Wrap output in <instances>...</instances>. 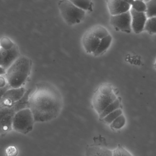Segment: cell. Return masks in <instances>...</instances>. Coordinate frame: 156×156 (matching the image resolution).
<instances>
[{"instance_id": "obj_1", "label": "cell", "mask_w": 156, "mask_h": 156, "mask_svg": "<svg viewBox=\"0 0 156 156\" xmlns=\"http://www.w3.org/2000/svg\"><path fill=\"white\" fill-rule=\"evenodd\" d=\"M63 107V100L59 93L49 86H38L31 93L29 109L35 122H45L56 119Z\"/></svg>"}, {"instance_id": "obj_2", "label": "cell", "mask_w": 156, "mask_h": 156, "mask_svg": "<svg viewBox=\"0 0 156 156\" xmlns=\"http://www.w3.org/2000/svg\"><path fill=\"white\" fill-rule=\"evenodd\" d=\"M32 60L28 57L21 56L6 71L5 78L10 88L23 87L30 75Z\"/></svg>"}, {"instance_id": "obj_3", "label": "cell", "mask_w": 156, "mask_h": 156, "mask_svg": "<svg viewBox=\"0 0 156 156\" xmlns=\"http://www.w3.org/2000/svg\"><path fill=\"white\" fill-rule=\"evenodd\" d=\"M117 99L112 89L108 85L101 86L94 95L92 104L95 111L100 115L107 106Z\"/></svg>"}, {"instance_id": "obj_4", "label": "cell", "mask_w": 156, "mask_h": 156, "mask_svg": "<svg viewBox=\"0 0 156 156\" xmlns=\"http://www.w3.org/2000/svg\"><path fill=\"white\" fill-rule=\"evenodd\" d=\"M58 7L64 21L69 25L80 23L85 16V12L77 7L68 0L58 2Z\"/></svg>"}, {"instance_id": "obj_5", "label": "cell", "mask_w": 156, "mask_h": 156, "mask_svg": "<svg viewBox=\"0 0 156 156\" xmlns=\"http://www.w3.org/2000/svg\"><path fill=\"white\" fill-rule=\"evenodd\" d=\"M35 122L29 108L23 109L16 113L12 122V129L17 132L27 134L34 128Z\"/></svg>"}, {"instance_id": "obj_6", "label": "cell", "mask_w": 156, "mask_h": 156, "mask_svg": "<svg viewBox=\"0 0 156 156\" xmlns=\"http://www.w3.org/2000/svg\"><path fill=\"white\" fill-rule=\"evenodd\" d=\"M17 112L14 105L12 107H7L0 103V135L5 134L12 130L13 118Z\"/></svg>"}, {"instance_id": "obj_7", "label": "cell", "mask_w": 156, "mask_h": 156, "mask_svg": "<svg viewBox=\"0 0 156 156\" xmlns=\"http://www.w3.org/2000/svg\"><path fill=\"white\" fill-rule=\"evenodd\" d=\"M110 23L115 29L130 33L132 30V18L130 11L122 14L111 16Z\"/></svg>"}, {"instance_id": "obj_8", "label": "cell", "mask_w": 156, "mask_h": 156, "mask_svg": "<svg viewBox=\"0 0 156 156\" xmlns=\"http://www.w3.org/2000/svg\"><path fill=\"white\" fill-rule=\"evenodd\" d=\"M0 56L1 67L6 71L21 55L19 48L16 45L9 50H4L0 48Z\"/></svg>"}, {"instance_id": "obj_9", "label": "cell", "mask_w": 156, "mask_h": 156, "mask_svg": "<svg viewBox=\"0 0 156 156\" xmlns=\"http://www.w3.org/2000/svg\"><path fill=\"white\" fill-rule=\"evenodd\" d=\"M27 90L23 87L16 89L11 88L4 94L0 103L5 106L12 107L24 95Z\"/></svg>"}, {"instance_id": "obj_10", "label": "cell", "mask_w": 156, "mask_h": 156, "mask_svg": "<svg viewBox=\"0 0 156 156\" xmlns=\"http://www.w3.org/2000/svg\"><path fill=\"white\" fill-rule=\"evenodd\" d=\"M132 29L136 34H139L144 29L147 18L145 13H139L131 8Z\"/></svg>"}, {"instance_id": "obj_11", "label": "cell", "mask_w": 156, "mask_h": 156, "mask_svg": "<svg viewBox=\"0 0 156 156\" xmlns=\"http://www.w3.org/2000/svg\"><path fill=\"white\" fill-rule=\"evenodd\" d=\"M107 5L111 16L118 15L130 11L131 6L126 1L110 0Z\"/></svg>"}, {"instance_id": "obj_12", "label": "cell", "mask_w": 156, "mask_h": 156, "mask_svg": "<svg viewBox=\"0 0 156 156\" xmlns=\"http://www.w3.org/2000/svg\"><path fill=\"white\" fill-rule=\"evenodd\" d=\"M100 39L93 36L89 32L83 39V45L85 51L90 54H94L100 44Z\"/></svg>"}, {"instance_id": "obj_13", "label": "cell", "mask_w": 156, "mask_h": 156, "mask_svg": "<svg viewBox=\"0 0 156 156\" xmlns=\"http://www.w3.org/2000/svg\"><path fill=\"white\" fill-rule=\"evenodd\" d=\"M85 156H113V151L106 147L89 146L86 148Z\"/></svg>"}, {"instance_id": "obj_14", "label": "cell", "mask_w": 156, "mask_h": 156, "mask_svg": "<svg viewBox=\"0 0 156 156\" xmlns=\"http://www.w3.org/2000/svg\"><path fill=\"white\" fill-rule=\"evenodd\" d=\"M112 36L109 34L106 37L102 38L100 40V44L98 45V48L96 51L94 53V56H98L101 55L103 53L106 51L112 44Z\"/></svg>"}, {"instance_id": "obj_15", "label": "cell", "mask_w": 156, "mask_h": 156, "mask_svg": "<svg viewBox=\"0 0 156 156\" xmlns=\"http://www.w3.org/2000/svg\"><path fill=\"white\" fill-rule=\"evenodd\" d=\"M90 33L93 36L100 40L110 34L108 30L102 26H96L94 27H93L92 29L90 30Z\"/></svg>"}, {"instance_id": "obj_16", "label": "cell", "mask_w": 156, "mask_h": 156, "mask_svg": "<svg viewBox=\"0 0 156 156\" xmlns=\"http://www.w3.org/2000/svg\"><path fill=\"white\" fill-rule=\"evenodd\" d=\"M120 105H121V103H120V100L118 99H116L112 103L107 106L106 109L102 112V113L100 115H99L100 119L102 120L109 114L113 112L114 111H116V110L120 109Z\"/></svg>"}, {"instance_id": "obj_17", "label": "cell", "mask_w": 156, "mask_h": 156, "mask_svg": "<svg viewBox=\"0 0 156 156\" xmlns=\"http://www.w3.org/2000/svg\"><path fill=\"white\" fill-rule=\"evenodd\" d=\"M71 1L77 7L84 12L92 11L93 3L91 1L83 0H71Z\"/></svg>"}, {"instance_id": "obj_18", "label": "cell", "mask_w": 156, "mask_h": 156, "mask_svg": "<svg viewBox=\"0 0 156 156\" xmlns=\"http://www.w3.org/2000/svg\"><path fill=\"white\" fill-rule=\"evenodd\" d=\"M131 5V8L139 13H145L146 11V4L143 1H126Z\"/></svg>"}, {"instance_id": "obj_19", "label": "cell", "mask_w": 156, "mask_h": 156, "mask_svg": "<svg viewBox=\"0 0 156 156\" xmlns=\"http://www.w3.org/2000/svg\"><path fill=\"white\" fill-rule=\"evenodd\" d=\"M146 4V15L147 18L156 16V0L148 1Z\"/></svg>"}, {"instance_id": "obj_20", "label": "cell", "mask_w": 156, "mask_h": 156, "mask_svg": "<svg viewBox=\"0 0 156 156\" xmlns=\"http://www.w3.org/2000/svg\"><path fill=\"white\" fill-rule=\"evenodd\" d=\"M122 114V111L121 109H119L109 114L107 116L102 119V120L107 124L111 125L115 120Z\"/></svg>"}, {"instance_id": "obj_21", "label": "cell", "mask_w": 156, "mask_h": 156, "mask_svg": "<svg viewBox=\"0 0 156 156\" xmlns=\"http://www.w3.org/2000/svg\"><path fill=\"white\" fill-rule=\"evenodd\" d=\"M16 45L15 43L7 37H3L0 40V48L4 50L11 49Z\"/></svg>"}, {"instance_id": "obj_22", "label": "cell", "mask_w": 156, "mask_h": 156, "mask_svg": "<svg viewBox=\"0 0 156 156\" xmlns=\"http://www.w3.org/2000/svg\"><path fill=\"white\" fill-rule=\"evenodd\" d=\"M144 30L152 33H156V16L147 18Z\"/></svg>"}, {"instance_id": "obj_23", "label": "cell", "mask_w": 156, "mask_h": 156, "mask_svg": "<svg viewBox=\"0 0 156 156\" xmlns=\"http://www.w3.org/2000/svg\"><path fill=\"white\" fill-rule=\"evenodd\" d=\"M126 118L123 114L117 117L111 124V128L114 129H121L126 124Z\"/></svg>"}, {"instance_id": "obj_24", "label": "cell", "mask_w": 156, "mask_h": 156, "mask_svg": "<svg viewBox=\"0 0 156 156\" xmlns=\"http://www.w3.org/2000/svg\"><path fill=\"white\" fill-rule=\"evenodd\" d=\"M10 89L11 88L7 83L5 75L0 76V101L5 93Z\"/></svg>"}, {"instance_id": "obj_25", "label": "cell", "mask_w": 156, "mask_h": 156, "mask_svg": "<svg viewBox=\"0 0 156 156\" xmlns=\"http://www.w3.org/2000/svg\"><path fill=\"white\" fill-rule=\"evenodd\" d=\"M6 154L7 156H16L17 154V149L15 147H9L6 149Z\"/></svg>"}, {"instance_id": "obj_26", "label": "cell", "mask_w": 156, "mask_h": 156, "mask_svg": "<svg viewBox=\"0 0 156 156\" xmlns=\"http://www.w3.org/2000/svg\"><path fill=\"white\" fill-rule=\"evenodd\" d=\"M119 147L121 152V156H132L131 154L123 147Z\"/></svg>"}, {"instance_id": "obj_27", "label": "cell", "mask_w": 156, "mask_h": 156, "mask_svg": "<svg viewBox=\"0 0 156 156\" xmlns=\"http://www.w3.org/2000/svg\"><path fill=\"white\" fill-rule=\"evenodd\" d=\"M113 156H121V152L119 147L113 151Z\"/></svg>"}, {"instance_id": "obj_28", "label": "cell", "mask_w": 156, "mask_h": 156, "mask_svg": "<svg viewBox=\"0 0 156 156\" xmlns=\"http://www.w3.org/2000/svg\"><path fill=\"white\" fill-rule=\"evenodd\" d=\"M5 71L2 68L0 67V76L1 75H5Z\"/></svg>"}, {"instance_id": "obj_29", "label": "cell", "mask_w": 156, "mask_h": 156, "mask_svg": "<svg viewBox=\"0 0 156 156\" xmlns=\"http://www.w3.org/2000/svg\"><path fill=\"white\" fill-rule=\"evenodd\" d=\"M0 67H1V56H0Z\"/></svg>"}, {"instance_id": "obj_30", "label": "cell", "mask_w": 156, "mask_h": 156, "mask_svg": "<svg viewBox=\"0 0 156 156\" xmlns=\"http://www.w3.org/2000/svg\"><path fill=\"white\" fill-rule=\"evenodd\" d=\"M155 66L156 67V61H155Z\"/></svg>"}]
</instances>
